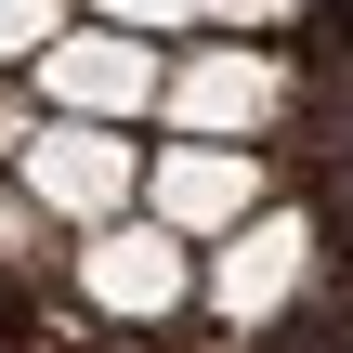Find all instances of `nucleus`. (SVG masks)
I'll return each mask as SVG.
<instances>
[{
    "mask_svg": "<svg viewBox=\"0 0 353 353\" xmlns=\"http://www.w3.org/2000/svg\"><path fill=\"white\" fill-rule=\"evenodd\" d=\"M79 13H105V26H144V39H196V26H210V0H79Z\"/></svg>",
    "mask_w": 353,
    "mask_h": 353,
    "instance_id": "obj_8",
    "label": "nucleus"
},
{
    "mask_svg": "<svg viewBox=\"0 0 353 353\" xmlns=\"http://www.w3.org/2000/svg\"><path fill=\"white\" fill-rule=\"evenodd\" d=\"M327 288V223L314 210H249V223H223L210 249H196V301L236 327V341H262V327H288L301 301Z\"/></svg>",
    "mask_w": 353,
    "mask_h": 353,
    "instance_id": "obj_2",
    "label": "nucleus"
},
{
    "mask_svg": "<svg viewBox=\"0 0 353 353\" xmlns=\"http://www.w3.org/2000/svg\"><path fill=\"white\" fill-rule=\"evenodd\" d=\"M26 118H39V105H26V92H0V157L26 144Z\"/></svg>",
    "mask_w": 353,
    "mask_h": 353,
    "instance_id": "obj_10",
    "label": "nucleus"
},
{
    "mask_svg": "<svg viewBox=\"0 0 353 353\" xmlns=\"http://www.w3.org/2000/svg\"><path fill=\"white\" fill-rule=\"evenodd\" d=\"M157 52L170 39H144V26H105V13H65L39 52H26V105H52V118H118V131H144V105H157Z\"/></svg>",
    "mask_w": 353,
    "mask_h": 353,
    "instance_id": "obj_5",
    "label": "nucleus"
},
{
    "mask_svg": "<svg viewBox=\"0 0 353 353\" xmlns=\"http://www.w3.org/2000/svg\"><path fill=\"white\" fill-rule=\"evenodd\" d=\"M13 183H26V210L52 223V236H79V223H105V210H131V183H144V131H118V118H26V144L0 157Z\"/></svg>",
    "mask_w": 353,
    "mask_h": 353,
    "instance_id": "obj_4",
    "label": "nucleus"
},
{
    "mask_svg": "<svg viewBox=\"0 0 353 353\" xmlns=\"http://www.w3.org/2000/svg\"><path fill=\"white\" fill-rule=\"evenodd\" d=\"M65 13H79V0H0V79H26V52H39Z\"/></svg>",
    "mask_w": 353,
    "mask_h": 353,
    "instance_id": "obj_7",
    "label": "nucleus"
},
{
    "mask_svg": "<svg viewBox=\"0 0 353 353\" xmlns=\"http://www.w3.org/2000/svg\"><path fill=\"white\" fill-rule=\"evenodd\" d=\"M210 26H249V39H275V26H301V0H210Z\"/></svg>",
    "mask_w": 353,
    "mask_h": 353,
    "instance_id": "obj_9",
    "label": "nucleus"
},
{
    "mask_svg": "<svg viewBox=\"0 0 353 353\" xmlns=\"http://www.w3.org/2000/svg\"><path fill=\"white\" fill-rule=\"evenodd\" d=\"M301 105V65L249 26H196V52H157V131H210V144H275Z\"/></svg>",
    "mask_w": 353,
    "mask_h": 353,
    "instance_id": "obj_1",
    "label": "nucleus"
},
{
    "mask_svg": "<svg viewBox=\"0 0 353 353\" xmlns=\"http://www.w3.org/2000/svg\"><path fill=\"white\" fill-rule=\"evenodd\" d=\"M275 196V157L262 144H210V131H170V144H144V183H131V210H157L183 249H210L223 223H249Z\"/></svg>",
    "mask_w": 353,
    "mask_h": 353,
    "instance_id": "obj_6",
    "label": "nucleus"
},
{
    "mask_svg": "<svg viewBox=\"0 0 353 353\" xmlns=\"http://www.w3.org/2000/svg\"><path fill=\"white\" fill-rule=\"evenodd\" d=\"M52 275H65L79 314H105V327H170V314H196V249H183L157 210H105V223H79Z\"/></svg>",
    "mask_w": 353,
    "mask_h": 353,
    "instance_id": "obj_3",
    "label": "nucleus"
}]
</instances>
